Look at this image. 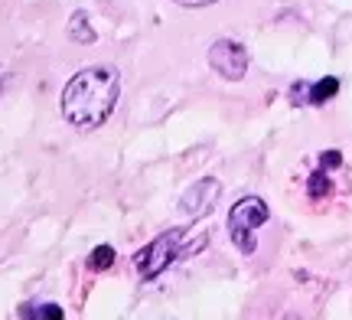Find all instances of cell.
<instances>
[{
  "label": "cell",
  "instance_id": "6",
  "mask_svg": "<svg viewBox=\"0 0 352 320\" xmlns=\"http://www.w3.org/2000/svg\"><path fill=\"white\" fill-rule=\"evenodd\" d=\"M340 92V78L336 76H323L316 82H307V78H297L290 85V105H327L329 98H336Z\"/></svg>",
  "mask_w": 352,
  "mask_h": 320
},
{
  "label": "cell",
  "instance_id": "9",
  "mask_svg": "<svg viewBox=\"0 0 352 320\" xmlns=\"http://www.w3.org/2000/svg\"><path fill=\"white\" fill-rule=\"evenodd\" d=\"M329 193H333V180H329L327 170L320 167V170H314V173H310V180H307V196L320 203V200H327Z\"/></svg>",
  "mask_w": 352,
  "mask_h": 320
},
{
  "label": "cell",
  "instance_id": "3",
  "mask_svg": "<svg viewBox=\"0 0 352 320\" xmlns=\"http://www.w3.org/2000/svg\"><path fill=\"white\" fill-rule=\"evenodd\" d=\"M271 219V209L261 196H241L239 203L228 209V239L241 255L258 252V229Z\"/></svg>",
  "mask_w": 352,
  "mask_h": 320
},
{
  "label": "cell",
  "instance_id": "4",
  "mask_svg": "<svg viewBox=\"0 0 352 320\" xmlns=\"http://www.w3.org/2000/svg\"><path fill=\"white\" fill-rule=\"evenodd\" d=\"M209 65L228 82H241L248 72V50L239 39H215L209 46Z\"/></svg>",
  "mask_w": 352,
  "mask_h": 320
},
{
  "label": "cell",
  "instance_id": "10",
  "mask_svg": "<svg viewBox=\"0 0 352 320\" xmlns=\"http://www.w3.org/2000/svg\"><path fill=\"white\" fill-rule=\"evenodd\" d=\"M114 265V248L111 245H98L88 255V271H108Z\"/></svg>",
  "mask_w": 352,
  "mask_h": 320
},
{
  "label": "cell",
  "instance_id": "12",
  "mask_svg": "<svg viewBox=\"0 0 352 320\" xmlns=\"http://www.w3.org/2000/svg\"><path fill=\"white\" fill-rule=\"evenodd\" d=\"M176 3H183V7H209L215 0H176Z\"/></svg>",
  "mask_w": 352,
  "mask_h": 320
},
{
  "label": "cell",
  "instance_id": "8",
  "mask_svg": "<svg viewBox=\"0 0 352 320\" xmlns=\"http://www.w3.org/2000/svg\"><path fill=\"white\" fill-rule=\"evenodd\" d=\"M16 317L23 320H63L65 310L59 304H23V308H16Z\"/></svg>",
  "mask_w": 352,
  "mask_h": 320
},
{
  "label": "cell",
  "instance_id": "1",
  "mask_svg": "<svg viewBox=\"0 0 352 320\" xmlns=\"http://www.w3.org/2000/svg\"><path fill=\"white\" fill-rule=\"evenodd\" d=\"M118 98H121L118 65L98 63L78 69L76 76L65 82L59 108H63V118L76 131H95L111 118V111L118 108Z\"/></svg>",
  "mask_w": 352,
  "mask_h": 320
},
{
  "label": "cell",
  "instance_id": "7",
  "mask_svg": "<svg viewBox=\"0 0 352 320\" xmlns=\"http://www.w3.org/2000/svg\"><path fill=\"white\" fill-rule=\"evenodd\" d=\"M69 36L76 39V43H82V46H88V43L98 39V33L91 30V20H88L85 10H76L72 17H69Z\"/></svg>",
  "mask_w": 352,
  "mask_h": 320
},
{
  "label": "cell",
  "instance_id": "11",
  "mask_svg": "<svg viewBox=\"0 0 352 320\" xmlns=\"http://www.w3.org/2000/svg\"><path fill=\"white\" fill-rule=\"evenodd\" d=\"M320 167H323V170L342 167V154H340V151H323V157H320Z\"/></svg>",
  "mask_w": 352,
  "mask_h": 320
},
{
  "label": "cell",
  "instance_id": "5",
  "mask_svg": "<svg viewBox=\"0 0 352 320\" xmlns=\"http://www.w3.org/2000/svg\"><path fill=\"white\" fill-rule=\"evenodd\" d=\"M219 196H222V183H219L215 177H202L179 196V209H183L189 219H202L215 209Z\"/></svg>",
  "mask_w": 352,
  "mask_h": 320
},
{
  "label": "cell",
  "instance_id": "2",
  "mask_svg": "<svg viewBox=\"0 0 352 320\" xmlns=\"http://www.w3.org/2000/svg\"><path fill=\"white\" fill-rule=\"evenodd\" d=\"M206 242H209V232L206 229H202L196 239H189V229H166V232H160L157 239H151V242L134 255V268H138L140 281H157V278H160L173 262L196 255L199 248H206Z\"/></svg>",
  "mask_w": 352,
  "mask_h": 320
}]
</instances>
